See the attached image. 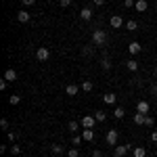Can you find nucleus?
Segmentation results:
<instances>
[{
	"label": "nucleus",
	"mask_w": 157,
	"mask_h": 157,
	"mask_svg": "<svg viewBox=\"0 0 157 157\" xmlns=\"http://www.w3.org/2000/svg\"><path fill=\"white\" fill-rule=\"evenodd\" d=\"M92 88H94V84H92L90 80H84V82H82V90H84V92H90Z\"/></svg>",
	"instance_id": "21"
},
{
	"label": "nucleus",
	"mask_w": 157,
	"mask_h": 157,
	"mask_svg": "<svg viewBox=\"0 0 157 157\" xmlns=\"http://www.w3.org/2000/svg\"><path fill=\"white\" fill-rule=\"evenodd\" d=\"M94 117H97V121L101 124V121L107 120V113H105V111H97V113H94Z\"/></svg>",
	"instance_id": "25"
},
{
	"label": "nucleus",
	"mask_w": 157,
	"mask_h": 157,
	"mask_svg": "<svg viewBox=\"0 0 157 157\" xmlns=\"http://www.w3.org/2000/svg\"><path fill=\"white\" fill-rule=\"evenodd\" d=\"M80 19H82V21H90V19H92V9L84 6V9L80 11Z\"/></svg>",
	"instance_id": "10"
},
{
	"label": "nucleus",
	"mask_w": 157,
	"mask_h": 157,
	"mask_svg": "<svg viewBox=\"0 0 157 157\" xmlns=\"http://www.w3.org/2000/svg\"><path fill=\"white\" fill-rule=\"evenodd\" d=\"M50 149H52V153H55V155H63V147H61V145H52Z\"/></svg>",
	"instance_id": "29"
},
{
	"label": "nucleus",
	"mask_w": 157,
	"mask_h": 157,
	"mask_svg": "<svg viewBox=\"0 0 157 157\" xmlns=\"http://www.w3.org/2000/svg\"><path fill=\"white\" fill-rule=\"evenodd\" d=\"M92 157H105V155H103V151H98V149H94V151H92Z\"/></svg>",
	"instance_id": "36"
},
{
	"label": "nucleus",
	"mask_w": 157,
	"mask_h": 157,
	"mask_svg": "<svg viewBox=\"0 0 157 157\" xmlns=\"http://www.w3.org/2000/svg\"><path fill=\"white\" fill-rule=\"evenodd\" d=\"M155 121H157V117H155Z\"/></svg>",
	"instance_id": "42"
},
{
	"label": "nucleus",
	"mask_w": 157,
	"mask_h": 157,
	"mask_svg": "<svg viewBox=\"0 0 157 157\" xmlns=\"http://www.w3.org/2000/svg\"><path fill=\"white\" fill-rule=\"evenodd\" d=\"M21 103V97L19 94H13V97H9V105H19Z\"/></svg>",
	"instance_id": "26"
},
{
	"label": "nucleus",
	"mask_w": 157,
	"mask_h": 157,
	"mask_svg": "<svg viewBox=\"0 0 157 157\" xmlns=\"http://www.w3.org/2000/svg\"><path fill=\"white\" fill-rule=\"evenodd\" d=\"M9 151H11V155H15V157H17L19 153H21V147H19V145H15V143H13V145L9 147Z\"/></svg>",
	"instance_id": "23"
},
{
	"label": "nucleus",
	"mask_w": 157,
	"mask_h": 157,
	"mask_svg": "<svg viewBox=\"0 0 157 157\" xmlns=\"http://www.w3.org/2000/svg\"><path fill=\"white\" fill-rule=\"evenodd\" d=\"M4 80H6V82H15V80H17V71L9 67V69L4 71Z\"/></svg>",
	"instance_id": "16"
},
{
	"label": "nucleus",
	"mask_w": 157,
	"mask_h": 157,
	"mask_svg": "<svg viewBox=\"0 0 157 157\" xmlns=\"http://www.w3.org/2000/svg\"><path fill=\"white\" fill-rule=\"evenodd\" d=\"M128 50H130V55H138V52L143 50V46H140V42H136V40H134V42L128 44Z\"/></svg>",
	"instance_id": "11"
},
{
	"label": "nucleus",
	"mask_w": 157,
	"mask_h": 157,
	"mask_svg": "<svg viewBox=\"0 0 157 157\" xmlns=\"http://www.w3.org/2000/svg\"><path fill=\"white\" fill-rule=\"evenodd\" d=\"M134 124H136V126H145V120H147V115L145 113H138V111H136V113H134Z\"/></svg>",
	"instance_id": "14"
},
{
	"label": "nucleus",
	"mask_w": 157,
	"mask_h": 157,
	"mask_svg": "<svg viewBox=\"0 0 157 157\" xmlns=\"http://www.w3.org/2000/svg\"><path fill=\"white\" fill-rule=\"evenodd\" d=\"M128 151H130V145H115L113 147V157H126Z\"/></svg>",
	"instance_id": "3"
},
{
	"label": "nucleus",
	"mask_w": 157,
	"mask_h": 157,
	"mask_svg": "<svg viewBox=\"0 0 157 157\" xmlns=\"http://www.w3.org/2000/svg\"><path fill=\"white\" fill-rule=\"evenodd\" d=\"M29 19H32V13L29 11H19L17 13V21H19V23H29Z\"/></svg>",
	"instance_id": "7"
},
{
	"label": "nucleus",
	"mask_w": 157,
	"mask_h": 157,
	"mask_svg": "<svg viewBox=\"0 0 157 157\" xmlns=\"http://www.w3.org/2000/svg\"><path fill=\"white\" fill-rule=\"evenodd\" d=\"M153 75H155V78H157V65H155V69H153Z\"/></svg>",
	"instance_id": "41"
},
{
	"label": "nucleus",
	"mask_w": 157,
	"mask_h": 157,
	"mask_svg": "<svg viewBox=\"0 0 157 157\" xmlns=\"http://www.w3.org/2000/svg\"><path fill=\"white\" fill-rule=\"evenodd\" d=\"M124 115H126V109L124 107H115L113 109V117H115V120H121Z\"/></svg>",
	"instance_id": "19"
},
{
	"label": "nucleus",
	"mask_w": 157,
	"mask_h": 157,
	"mask_svg": "<svg viewBox=\"0 0 157 157\" xmlns=\"http://www.w3.org/2000/svg\"><path fill=\"white\" fill-rule=\"evenodd\" d=\"M21 2H23V6H32V4H34L36 0H21Z\"/></svg>",
	"instance_id": "38"
},
{
	"label": "nucleus",
	"mask_w": 157,
	"mask_h": 157,
	"mask_svg": "<svg viewBox=\"0 0 157 157\" xmlns=\"http://www.w3.org/2000/svg\"><path fill=\"white\" fill-rule=\"evenodd\" d=\"M6 136H9V140H11V143H15V140H17V132H9Z\"/></svg>",
	"instance_id": "35"
},
{
	"label": "nucleus",
	"mask_w": 157,
	"mask_h": 157,
	"mask_svg": "<svg viewBox=\"0 0 157 157\" xmlns=\"http://www.w3.org/2000/svg\"><path fill=\"white\" fill-rule=\"evenodd\" d=\"M117 138H120L117 130H107V134H105V140H107L109 147H115V145H117Z\"/></svg>",
	"instance_id": "2"
},
{
	"label": "nucleus",
	"mask_w": 157,
	"mask_h": 157,
	"mask_svg": "<svg viewBox=\"0 0 157 157\" xmlns=\"http://www.w3.org/2000/svg\"><path fill=\"white\" fill-rule=\"evenodd\" d=\"M78 92H80V86H75V84H69L65 88V94H67V97H75Z\"/></svg>",
	"instance_id": "15"
},
{
	"label": "nucleus",
	"mask_w": 157,
	"mask_h": 157,
	"mask_svg": "<svg viewBox=\"0 0 157 157\" xmlns=\"http://www.w3.org/2000/svg\"><path fill=\"white\" fill-rule=\"evenodd\" d=\"M82 138H84L86 143L94 140V130H92V128H84V130H82Z\"/></svg>",
	"instance_id": "9"
},
{
	"label": "nucleus",
	"mask_w": 157,
	"mask_h": 157,
	"mask_svg": "<svg viewBox=\"0 0 157 157\" xmlns=\"http://www.w3.org/2000/svg\"><path fill=\"white\" fill-rule=\"evenodd\" d=\"M80 124H82V128H94L97 126V117L94 115H84L80 120Z\"/></svg>",
	"instance_id": "4"
},
{
	"label": "nucleus",
	"mask_w": 157,
	"mask_h": 157,
	"mask_svg": "<svg viewBox=\"0 0 157 157\" xmlns=\"http://www.w3.org/2000/svg\"><path fill=\"white\" fill-rule=\"evenodd\" d=\"M103 101H105L107 105H115V103H117V94H115V92H107V94H103Z\"/></svg>",
	"instance_id": "12"
},
{
	"label": "nucleus",
	"mask_w": 157,
	"mask_h": 157,
	"mask_svg": "<svg viewBox=\"0 0 157 157\" xmlns=\"http://www.w3.org/2000/svg\"><path fill=\"white\" fill-rule=\"evenodd\" d=\"M101 67H103L105 71H109V69H111V61H109L107 57H103V59H101Z\"/></svg>",
	"instance_id": "22"
},
{
	"label": "nucleus",
	"mask_w": 157,
	"mask_h": 157,
	"mask_svg": "<svg viewBox=\"0 0 157 157\" xmlns=\"http://www.w3.org/2000/svg\"><path fill=\"white\" fill-rule=\"evenodd\" d=\"M149 92H151V94H155V97H157V80L153 82V84H151V88H149Z\"/></svg>",
	"instance_id": "33"
},
{
	"label": "nucleus",
	"mask_w": 157,
	"mask_h": 157,
	"mask_svg": "<svg viewBox=\"0 0 157 157\" xmlns=\"http://www.w3.org/2000/svg\"><path fill=\"white\" fill-rule=\"evenodd\" d=\"M138 67H140V65H138V61H134V59H128L126 61V69H128V71H138Z\"/></svg>",
	"instance_id": "13"
},
{
	"label": "nucleus",
	"mask_w": 157,
	"mask_h": 157,
	"mask_svg": "<svg viewBox=\"0 0 157 157\" xmlns=\"http://www.w3.org/2000/svg\"><path fill=\"white\" fill-rule=\"evenodd\" d=\"M109 23H111V27H113V29H120L121 25H124V19H121L120 15H111V19H109Z\"/></svg>",
	"instance_id": "8"
},
{
	"label": "nucleus",
	"mask_w": 157,
	"mask_h": 157,
	"mask_svg": "<svg viewBox=\"0 0 157 157\" xmlns=\"http://www.w3.org/2000/svg\"><path fill=\"white\" fill-rule=\"evenodd\" d=\"M59 4L63 9H67V6H71V0H59Z\"/></svg>",
	"instance_id": "34"
},
{
	"label": "nucleus",
	"mask_w": 157,
	"mask_h": 157,
	"mask_svg": "<svg viewBox=\"0 0 157 157\" xmlns=\"http://www.w3.org/2000/svg\"><path fill=\"white\" fill-rule=\"evenodd\" d=\"M6 84H9V82L2 78V80H0V90H6Z\"/></svg>",
	"instance_id": "37"
},
{
	"label": "nucleus",
	"mask_w": 157,
	"mask_h": 157,
	"mask_svg": "<svg viewBox=\"0 0 157 157\" xmlns=\"http://www.w3.org/2000/svg\"><path fill=\"white\" fill-rule=\"evenodd\" d=\"M48 57H50L48 46H40V48L36 50V59L38 61H48Z\"/></svg>",
	"instance_id": "5"
},
{
	"label": "nucleus",
	"mask_w": 157,
	"mask_h": 157,
	"mask_svg": "<svg viewBox=\"0 0 157 157\" xmlns=\"http://www.w3.org/2000/svg\"><path fill=\"white\" fill-rule=\"evenodd\" d=\"M136 111L149 115V111H151V103H149V101H138V103H136Z\"/></svg>",
	"instance_id": "6"
},
{
	"label": "nucleus",
	"mask_w": 157,
	"mask_h": 157,
	"mask_svg": "<svg viewBox=\"0 0 157 157\" xmlns=\"http://www.w3.org/2000/svg\"><path fill=\"white\" fill-rule=\"evenodd\" d=\"M151 140H153V143H157V130H153V132H151Z\"/></svg>",
	"instance_id": "39"
},
{
	"label": "nucleus",
	"mask_w": 157,
	"mask_h": 157,
	"mask_svg": "<svg viewBox=\"0 0 157 157\" xmlns=\"http://www.w3.org/2000/svg\"><path fill=\"white\" fill-rule=\"evenodd\" d=\"M132 155L134 157H147V149H145V147H134Z\"/></svg>",
	"instance_id": "18"
},
{
	"label": "nucleus",
	"mask_w": 157,
	"mask_h": 157,
	"mask_svg": "<svg viewBox=\"0 0 157 157\" xmlns=\"http://www.w3.org/2000/svg\"><path fill=\"white\" fill-rule=\"evenodd\" d=\"M82 140H84V138L75 134V136H73V138H71V145H73V147H80V143H82Z\"/></svg>",
	"instance_id": "30"
},
{
	"label": "nucleus",
	"mask_w": 157,
	"mask_h": 157,
	"mask_svg": "<svg viewBox=\"0 0 157 157\" xmlns=\"http://www.w3.org/2000/svg\"><path fill=\"white\" fill-rule=\"evenodd\" d=\"M92 42H94V46H105L107 44V32L105 29H94L92 32Z\"/></svg>",
	"instance_id": "1"
},
{
	"label": "nucleus",
	"mask_w": 157,
	"mask_h": 157,
	"mask_svg": "<svg viewBox=\"0 0 157 157\" xmlns=\"http://www.w3.org/2000/svg\"><path fill=\"white\" fill-rule=\"evenodd\" d=\"M157 121H155V117H151V115H147V120H145V126L147 128H153Z\"/></svg>",
	"instance_id": "28"
},
{
	"label": "nucleus",
	"mask_w": 157,
	"mask_h": 157,
	"mask_svg": "<svg viewBox=\"0 0 157 157\" xmlns=\"http://www.w3.org/2000/svg\"><path fill=\"white\" fill-rule=\"evenodd\" d=\"M0 128H2V130H9V120H6V117L0 120Z\"/></svg>",
	"instance_id": "32"
},
{
	"label": "nucleus",
	"mask_w": 157,
	"mask_h": 157,
	"mask_svg": "<svg viewBox=\"0 0 157 157\" xmlns=\"http://www.w3.org/2000/svg\"><path fill=\"white\" fill-rule=\"evenodd\" d=\"M134 9L138 13H145L147 9H149V2H147V0H136V6H134Z\"/></svg>",
	"instance_id": "17"
},
{
	"label": "nucleus",
	"mask_w": 157,
	"mask_h": 157,
	"mask_svg": "<svg viewBox=\"0 0 157 157\" xmlns=\"http://www.w3.org/2000/svg\"><path fill=\"white\" fill-rule=\"evenodd\" d=\"M67 157H80V149H78V147H71V149L67 151Z\"/></svg>",
	"instance_id": "27"
},
{
	"label": "nucleus",
	"mask_w": 157,
	"mask_h": 157,
	"mask_svg": "<svg viewBox=\"0 0 157 157\" xmlns=\"http://www.w3.org/2000/svg\"><path fill=\"white\" fill-rule=\"evenodd\" d=\"M124 6L126 9H132V6H136V0H124Z\"/></svg>",
	"instance_id": "31"
},
{
	"label": "nucleus",
	"mask_w": 157,
	"mask_h": 157,
	"mask_svg": "<svg viewBox=\"0 0 157 157\" xmlns=\"http://www.w3.org/2000/svg\"><path fill=\"white\" fill-rule=\"evenodd\" d=\"M67 130L73 132V134H78L80 132V124H78V121H69V124H67Z\"/></svg>",
	"instance_id": "20"
},
{
	"label": "nucleus",
	"mask_w": 157,
	"mask_h": 157,
	"mask_svg": "<svg viewBox=\"0 0 157 157\" xmlns=\"http://www.w3.org/2000/svg\"><path fill=\"white\" fill-rule=\"evenodd\" d=\"M126 27H128L130 32H136V27H138V23H136L134 19H128V21H126Z\"/></svg>",
	"instance_id": "24"
},
{
	"label": "nucleus",
	"mask_w": 157,
	"mask_h": 157,
	"mask_svg": "<svg viewBox=\"0 0 157 157\" xmlns=\"http://www.w3.org/2000/svg\"><path fill=\"white\" fill-rule=\"evenodd\" d=\"M92 2H94V4H97V6H103V4H105V2H107V0H92Z\"/></svg>",
	"instance_id": "40"
}]
</instances>
